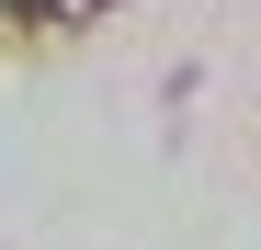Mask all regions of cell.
Here are the masks:
<instances>
[{"mask_svg":"<svg viewBox=\"0 0 261 250\" xmlns=\"http://www.w3.org/2000/svg\"><path fill=\"white\" fill-rule=\"evenodd\" d=\"M57 34H80V0H0V57H34Z\"/></svg>","mask_w":261,"mask_h":250,"instance_id":"obj_1","label":"cell"},{"mask_svg":"<svg viewBox=\"0 0 261 250\" xmlns=\"http://www.w3.org/2000/svg\"><path fill=\"white\" fill-rule=\"evenodd\" d=\"M91 12H114V0H80V23H91Z\"/></svg>","mask_w":261,"mask_h":250,"instance_id":"obj_2","label":"cell"}]
</instances>
